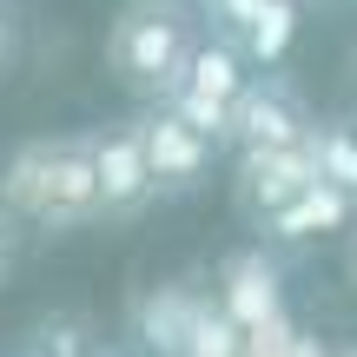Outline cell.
<instances>
[{
    "instance_id": "obj_11",
    "label": "cell",
    "mask_w": 357,
    "mask_h": 357,
    "mask_svg": "<svg viewBox=\"0 0 357 357\" xmlns=\"http://www.w3.org/2000/svg\"><path fill=\"white\" fill-rule=\"evenodd\" d=\"M231 278H238V284H231V305H238V318L258 324V318L271 311V298H278V291H271V265H265V258H245Z\"/></svg>"
},
{
    "instance_id": "obj_10",
    "label": "cell",
    "mask_w": 357,
    "mask_h": 357,
    "mask_svg": "<svg viewBox=\"0 0 357 357\" xmlns=\"http://www.w3.org/2000/svg\"><path fill=\"white\" fill-rule=\"evenodd\" d=\"M305 153H311V178L318 185H337L344 199H357V126H344V119H311L305 132Z\"/></svg>"
},
{
    "instance_id": "obj_9",
    "label": "cell",
    "mask_w": 357,
    "mask_h": 357,
    "mask_svg": "<svg viewBox=\"0 0 357 357\" xmlns=\"http://www.w3.org/2000/svg\"><path fill=\"white\" fill-rule=\"evenodd\" d=\"M357 225V199H344L337 185H318L311 178L298 199H284L278 212L265 218V231L278 245H305V238H324V231H351Z\"/></svg>"
},
{
    "instance_id": "obj_13",
    "label": "cell",
    "mask_w": 357,
    "mask_h": 357,
    "mask_svg": "<svg viewBox=\"0 0 357 357\" xmlns=\"http://www.w3.org/2000/svg\"><path fill=\"white\" fill-rule=\"evenodd\" d=\"M7 60H13V13H7V0H0V73H7Z\"/></svg>"
},
{
    "instance_id": "obj_2",
    "label": "cell",
    "mask_w": 357,
    "mask_h": 357,
    "mask_svg": "<svg viewBox=\"0 0 357 357\" xmlns=\"http://www.w3.org/2000/svg\"><path fill=\"white\" fill-rule=\"evenodd\" d=\"M192 47H199V20H192L185 7H172V0H139V7H126L113 20V33H106V66H113V79L132 100L159 106V100H172Z\"/></svg>"
},
{
    "instance_id": "obj_12",
    "label": "cell",
    "mask_w": 357,
    "mask_h": 357,
    "mask_svg": "<svg viewBox=\"0 0 357 357\" xmlns=\"http://www.w3.org/2000/svg\"><path fill=\"white\" fill-rule=\"evenodd\" d=\"M20 245H26V225L7 212V205H0V284H7V271L20 265Z\"/></svg>"
},
{
    "instance_id": "obj_6",
    "label": "cell",
    "mask_w": 357,
    "mask_h": 357,
    "mask_svg": "<svg viewBox=\"0 0 357 357\" xmlns=\"http://www.w3.org/2000/svg\"><path fill=\"white\" fill-rule=\"evenodd\" d=\"M205 13H212L218 40L225 47H238L245 66H284V53H291L298 40V0H205Z\"/></svg>"
},
{
    "instance_id": "obj_5",
    "label": "cell",
    "mask_w": 357,
    "mask_h": 357,
    "mask_svg": "<svg viewBox=\"0 0 357 357\" xmlns=\"http://www.w3.org/2000/svg\"><path fill=\"white\" fill-rule=\"evenodd\" d=\"M305 132H311V113L298 100V86L278 79V73H252L238 106H231L225 146H238V153H278V146H305Z\"/></svg>"
},
{
    "instance_id": "obj_14",
    "label": "cell",
    "mask_w": 357,
    "mask_h": 357,
    "mask_svg": "<svg viewBox=\"0 0 357 357\" xmlns=\"http://www.w3.org/2000/svg\"><path fill=\"white\" fill-rule=\"evenodd\" d=\"M344 271H351V284H357V231H351V245H344Z\"/></svg>"
},
{
    "instance_id": "obj_7",
    "label": "cell",
    "mask_w": 357,
    "mask_h": 357,
    "mask_svg": "<svg viewBox=\"0 0 357 357\" xmlns=\"http://www.w3.org/2000/svg\"><path fill=\"white\" fill-rule=\"evenodd\" d=\"M86 153H93V185H100V218H139L146 205L159 199L153 172H146L139 153V132L132 126H100L86 132Z\"/></svg>"
},
{
    "instance_id": "obj_15",
    "label": "cell",
    "mask_w": 357,
    "mask_h": 357,
    "mask_svg": "<svg viewBox=\"0 0 357 357\" xmlns=\"http://www.w3.org/2000/svg\"><path fill=\"white\" fill-rule=\"evenodd\" d=\"M351 79H357V40H351Z\"/></svg>"
},
{
    "instance_id": "obj_1",
    "label": "cell",
    "mask_w": 357,
    "mask_h": 357,
    "mask_svg": "<svg viewBox=\"0 0 357 357\" xmlns=\"http://www.w3.org/2000/svg\"><path fill=\"white\" fill-rule=\"evenodd\" d=\"M0 205L40 238H66V231L100 225V185H93V153L86 132L73 139H33L7 153L0 166Z\"/></svg>"
},
{
    "instance_id": "obj_8",
    "label": "cell",
    "mask_w": 357,
    "mask_h": 357,
    "mask_svg": "<svg viewBox=\"0 0 357 357\" xmlns=\"http://www.w3.org/2000/svg\"><path fill=\"white\" fill-rule=\"evenodd\" d=\"M305 185H311V153L305 146L238 153V166H231V199H238V212L252 218V225H265V218L278 212L284 199H298Z\"/></svg>"
},
{
    "instance_id": "obj_3",
    "label": "cell",
    "mask_w": 357,
    "mask_h": 357,
    "mask_svg": "<svg viewBox=\"0 0 357 357\" xmlns=\"http://www.w3.org/2000/svg\"><path fill=\"white\" fill-rule=\"evenodd\" d=\"M245 79H252V66L238 60V47H225L218 33H199V47H192L172 100H159V106H172L185 126H199L205 139L225 146V126H231V106H238Z\"/></svg>"
},
{
    "instance_id": "obj_4",
    "label": "cell",
    "mask_w": 357,
    "mask_h": 357,
    "mask_svg": "<svg viewBox=\"0 0 357 357\" xmlns=\"http://www.w3.org/2000/svg\"><path fill=\"white\" fill-rule=\"evenodd\" d=\"M139 132V153H146V172H153V192L159 199H185L199 192L218 166V139H205L199 126L172 113V106H146V119H132Z\"/></svg>"
}]
</instances>
